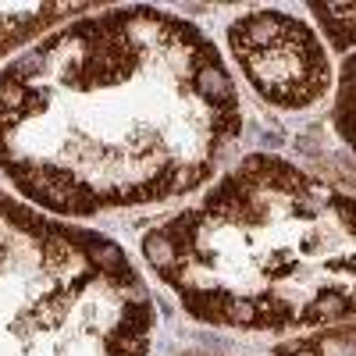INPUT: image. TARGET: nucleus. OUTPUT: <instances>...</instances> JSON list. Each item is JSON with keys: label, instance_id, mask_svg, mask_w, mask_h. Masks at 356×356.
Segmentation results:
<instances>
[{"label": "nucleus", "instance_id": "f03ea898", "mask_svg": "<svg viewBox=\"0 0 356 356\" xmlns=\"http://www.w3.org/2000/svg\"><path fill=\"white\" fill-rule=\"evenodd\" d=\"M335 122L349 146H356V47L346 50L342 57V89H339V107H335Z\"/></svg>", "mask_w": 356, "mask_h": 356}, {"label": "nucleus", "instance_id": "f257e3e1", "mask_svg": "<svg viewBox=\"0 0 356 356\" xmlns=\"http://www.w3.org/2000/svg\"><path fill=\"white\" fill-rule=\"evenodd\" d=\"M228 36L250 82L278 107H307L332 86L328 57L303 22L257 11L235 22Z\"/></svg>", "mask_w": 356, "mask_h": 356}]
</instances>
